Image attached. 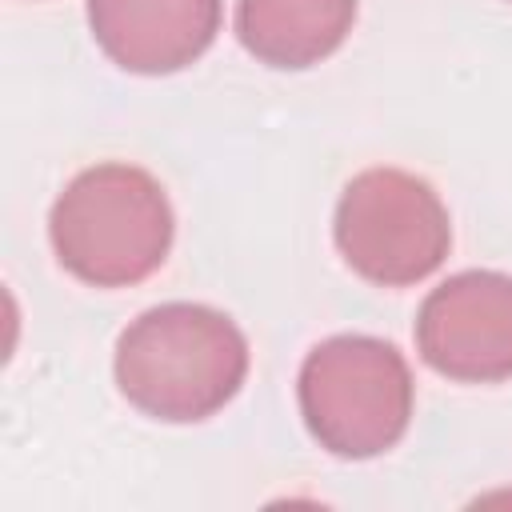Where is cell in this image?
Segmentation results:
<instances>
[{"instance_id": "6da1fadb", "label": "cell", "mask_w": 512, "mask_h": 512, "mask_svg": "<svg viewBox=\"0 0 512 512\" xmlns=\"http://www.w3.org/2000/svg\"><path fill=\"white\" fill-rule=\"evenodd\" d=\"M112 372L136 412L164 424H196L244 388L248 340L220 308L168 300L120 332Z\"/></svg>"}, {"instance_id": "7a4b0ae2", "label": "cell", "mask_w": 512, "mask_h": 512, "mask_svg": "<svg viewBox=\"0 0 512 512\" xmlns=\"http://www.w3.org/2000/svg\"><path fill=\"white\" fill-rule=\"evenodd\" d=\"M176 216L160 180L136 164L76 172L48 212V240L68 276L92 288L148 280L172 252Z\"/></svg>"}, {"instance_id": "3957f363", "label": "cell", "mask_w": 512, "mask_h": 512, "mask_svg": "<svg viewBox=\"0 0 512 512\" xmlns=\"http://www.w3.org/2000/svg\"><path fill=\"white\" fill-rule=\"evenodd\" d=\"M296 400L308 436L324 452L340 460H372L404 440L416 384L396 344L364 332H340L304 356Z\"/></svg>"}, {"instance_id": "277c9868", "label": "cell", "mask_w": 512, "mask_h": 512, "mask_svg": "<svg viewBox=\"0 0 512 512\" xmlns=\"http://www.w3.org/2000/svg\"><path fill=\"white\" fill-rule=\"evenodd\" d=\"M332 240L360 280L408 288L444 264L452 220L424 176L404 168H364L336 200Z\"/></svg>"}, {"instance_id": "5b68a950", "label": "cell", "mask_w": 512, "mask_h": 512, "mask_svg": "<svg viewBox=\"0 0 512 512\" xmlns=\"http://www.w3.org/2000/svg\"><path fill=\"white\" fill-rule=\"evenodd\" d=\"M416 352L456 384L512 380V276L468 268L436 284L416 312Z\"/></svg>"}, {"instance_id": "8992f818", "label": "cell", "mask_w": 512, "mask_h": 512, "mask_svg": "<svg viewBox=\"0 0 512 512\" xmlns=\"http://www.w3.org/2000/svg\"><path fill=\"white\" fill-rule=\"evenodd\" d=\"M224 0H88L100 52L136 76H168L196 64L220 32Z\"/></svg>"}, {"instance_id": "52a82bcc", "label": "cell", "mask_w": 512, "mask_h": 512, "mask_svg": "<svg viewBox=\"0 0 512 512\" xmlns=\"http://www.w3.org/2000/svg\"><path fill=\"white\" fill-rule=\"evenodd\" d=\"M356 24V0H236V40L268 68L328 60Z\"/></svg>"}]
</instances>
